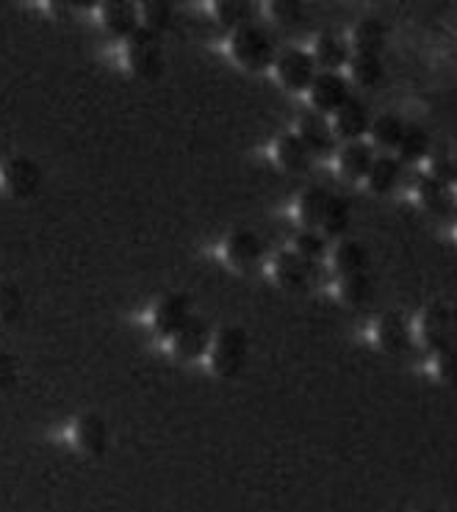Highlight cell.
Returning a JSON list of instances; mask_svg holds the SVG:
<instances>
[{
    "label": "cell",
    "instance_id": "6da1fadb",
    "mask_svg": "<svg viewBox=\"0 0 457 512\" xmlns=\"http://www.w3.org/2000/svg\"><path fill=\"white\" fill-rule=\"evenodd\" d=\"M247 358H250V335L244 327L230 324L214 333V341L208 349V366L217 377L230 380V377L241 374L247 366Z\"/></svg>",
    "mask_w": 457,
    "mask_h": 512
},
{
    "label": "cell",
    "instance_id": "7a4b0ae2",
    "mask_svg": "<svg viewBox=\"0 0 457 512\" xmlns=\"http://www.w3.org/2000/svg\"><path fill=\"white\" fill-rule=\"evenodd\" d=\"M230 56L236 59L239 67L250 72H264L275 67L277 50L272 36L266 34V28L255 23H247L236 28L230 34Z\"/></svg>",
    "mask_w": 457,
    "mask_h": 512
},
{
    "label": "cell",
    "instance_id": "3957f363",
    "mask_svg": "<svg viewBox=\"0 0 457 512\" xmlns=\"http://www.w3.org/2000/svg\"><path fill=\"white\" fill-rule=\"evenodd\" d=\"M125 67L136 75V78H145V81H156L164 72V50L158 42L156 34H150L145 28H139L131 39H125Z\"/></svg>",
    "mask_w": 457,
    "mask_h": 512
},
{
    "label": "cell",
    "instance_id": "277c9868",
    "mask_svg": "<svg viewBox=\"0 0 457 512\" xmlns=\"http://www.w3.org/2000/svg\"><path fill=\"white\" fill-rule=\"evenodd\" d=\"M413 333L430 355H438L444 349L455 346V333H452V313L449 302H433L421 310V316L413 324Z\"/></svg>",
    "mask_w": 457,
    "mask_h": 512
},
{
    "label": "cell",
    "instance_id": "5b68a950",
    "mask_svg": "<svg viewBox=\"0 0 457 512\" xmlns=\"http://www.w3.org/2000/svg\"><path fill=\"white\" fill-rule=\"evenodd\" d=\"M70 443L75 452H81L84 457H106L111 449V429L106 424V418L97 413H81L70 424Z\"/></svg>",
    "mask_w": 457,
    "mask_h": 512
},
{
    "label": "cell",
    "instance_id": "8992f818",
    "mask_svg": "<svg viewBox=\"0 0 457 512\" xmlns=\"http://www.w3.org/2000/svg\"><path fill=\"white\" fill-rule=\"evenodd\" d=\"M42 167L28 155H12L3 167H0V183L3 189L12 194L14 200H31L42 189Z\"/></svg>",
    "mask_w": 457,
    "mask_h": 512
},
{
    "label": "cell",
    "instance_id": "52a82bcc",
    "mask_svg": "<svg viewBox=\"0 0 457 512\" xmlns=\"http://www.w3.org/2000/svg\"><path fill=\"white\" fill-rule=\"evenodd\" d=\"M374 344L380 346L385 355H408L416 344L413 322L402 310H388L374 324Z\"/></svg>",
    "mask_w": 457,
    "mask_h": 512
},
{
    "label": "cell",
    "instance_id": "ba28073f",
    "mask_svg": "<svg viewBox=\"0 0 457 512\" xmlns=\"http://www.w3.org/2000/svg\"><path fill=\"white\" fill-rule=\"evenodd\" d=\"M308 97L316 114L333 117L338 108H344L352 100V86L341 72H316Z\"/></svg>",
    "mask_w": 457,
    "mask_h": 512
},
{
    "label": "cell",
    "instance_id": "9c48e42d",
    "mask_svg": "<svg viewBox=\"0 0 457 512\" xmlns=\"http://www.w3.org/2000/svg\"><path fill=\"white\" fill-rule=\"evenodd\" d=\"M275 75L277 84L289 92H308L316 78V61H313L311 50L291 48L286 53H280L275 59Z\"/></svg>",
    "mask_w": 457,
    "mask_h": 512
},
{
    "label": "cell",
    "instance_id": "30bf717a",
    "mask_svg": "<svg viewBox=\"0 0 457 512\" xmlns=\"http://www.w3.org/2000/svg\"><path fill=\"white\" fill-rule=\"evenodd\" d=\"M211 341H214V333L205 319L200 316H192L189 322L183 324V330L169 338V349L172 355L181 360H200L208 358V349H211Z\"/></svg>",
    "mask_w": 457,
    "mask_h": 512
},
{
    "label": "cell",
    "instance_id": "8fae6325",
    "mask_svg": "<svg viewBox=\"0 0 457 512\" xmlns=\"http://www.w3.org/2000/svg\"><path fill=\"white\" fill-rule=\"evenodd\" d=\"M294 133L300 136V142L308 147L313 158H327L336 150V133H333L330 117H325V114H316V111L302 114Z\"/></svg>",
    "mask_w": 457,
    "mask_h": 512
},
{
    "label": "cell",
    "instance_id": "7c38bea8",
    "mask_svg": "<svg viewBox=\"0 0 457 512\" xmlns=\"http://www.w3.org/2000/svg\"><path fill=\"white\" fill-rule=\"evenodd\" d=\"M272 277L286 291H308L313 283V263L300 258L294 250L277 252L272 258Z\"/></svg>",
    "mask_w": 457,
    "mask_h": 512
},
{
    "label": "cell",
    "instance_id": "4fadbf2b",
    "mask_svg": "<svg viewBox=\"0 0 457 512\" xmlns=\"http://www.w3.org/2000/svg\"><path fill=\"white\" fill-rule=\"evenodd\" d=\"M261 258H264V241L258 239V233H253V230L241 227L225 239V261L236 272H253Z\"/></svg>",
    "mask_w": 457,
    "mask_h": 512
},
{
    "label": "cell",
    "instance_id": "5bb4252c",
    "mask_svg": "<svg viewBox=\"0 0 457 512\" xmlns=\"http://www.w3.org/2000/svg\"><path fill=\"white\" fill-rule=\"evenodd\" d=\"M192 299L175 291V294H167L156 302L153 308V327H156L158 335L164 338H172V335L183 330V324L192 319Z\"/></svg>",
    "mask_w": 457,
    "mask_h": 512
},
{
    "label": "cell",
    "instance_id": "9a60e30c",
    "mask_svg": "<svg viewBox=\"0 0 457 512\" xmlns=\"http://www.w3.org/2000/svg\"><path fill=\"white\" fill-rule=\"evenodd\" d=\"M416 200L424 211H430L433 216H446L455 214L457 208V197H455V186H446L441 180H433L430 175L421 172L416 178Z\"/></svg>",
    "mask_w": 457,
    "mask_h": 512
},
{
    "label": "cell",
    "instance_id": "2e32d148",
    "mask_svg": "<svg viewBox=\"0 0 457 512\" xmlns=\"http://www.w3.org/2000/svg\"><path fill=\"white\" fill-rule=\"evenodd\" d=\"M330 125H333L336 139H341V142H361L363 136L369 133V128H372V114H369V108L363 106L361 100L352 97L347 106L338 108L336 114L330 117Z\"/></svg>",
    "mask_w": 457,
    "mask_h": 512
},
{
    "label": "cell",
    "instance_id": "e0dca14e",
    "mask_svg": "<svg viewBox=\"0 0 457 512\" xmlns=\"http://www.w3.org/2000/svg\"><path fill=\"white\" fill-rule=\"evenodd\" d=\"M100 25L106 28V34L114 36V39H131L139 28H142V20H139V6L133 3H125V0H111V3H103L100 6Z\"/></svg>",
    "mask_w": 457,
    "mask_h": 512
},
{
    "label": "cell",
    "instance_id": "ac0fdd59",
    "mask_svg": "<svg viewBox=\"0 0 457 512\" xmlns=\"http://www.w3.org/2000/svg\"><path fill=\"white\" fill-rule=\"evenodd\" d=\"M311 56L316 61V67H322L325 72H338L341 67H347L352 59V45L336 31H325L313 39Z\"/></svg>",
    "mask_w": 457,
    "mask_h": 512
},
{
    "label": "cell",
    "instance_id": "d6986e66",
    "mask_svg": "<svg viewBox=\"0 0 457 512\" xmlns=\"http://www.w3.org/2000/svg\"><path fill=\"white\" fill-rule=\"evenodd\" d=\"M374 158V147L369 142H344V147L336 153V167L338 175L344 180H366L369 175V169H372Z\"/></svg>",
    "mask_w": 457,
    "mask_h": 512
},
{
    "label": "cell",
    "instance_id": "ffe728a7",
    "mask_svg": "<svg viewBox=\"0 0 457 512\" xmlns=\"http://www.w3.org/2000/svg\"><path fill=\"white\" fill-rule=\"evenodd\" d=\"M327 261H330V269H333L336 277H349V274L369 272L372 255H369V247H366L363 241L347 239L330 250V258H327Z\"/></svg>",
    "mask_w": 457,
    "mask_h": 512
},
{
    "label": "cell",
    "instance_id": "44dd1931",
    "mask_svg": "<svg viewBox=\"0 0 457 512\" xmlns=\"http://www.w3.org/2000/svg\"><path fill=\"white\" fill-rule=\"evenodd\" d=\"M272 153H275L277 167L289 172V175H305L311 169L313 155L308 153V147L300 142L297 133H280Z\"/></svg>",
    "mask_w": 457,
    "mask_h": 512
},
{
    "label": "cell",
    "instance_id": "7402d4cb",
    "mask_svg": "<svg viewBox=\"0 0 457 512\" xmlns=\"http://www.w3.org/2000/svg\"><path fill=\"white\" fill-rule=\"evenodd\" d=\"M385 42H388V25L380 17H363V20L355 23L352 34H349L352 53H374V56H380Z\"/></svg>",
    "mask_w": 457,
    "mask_h": 512
},
{
    "label": "cell",
    "instance_id": "603a6c76",
    "mask_svg": "<svg viewBox=\"0 0 457 512\" xmlns=\"http://www.w3.org/2000/svg\"><path fill=\"white\" fill-rule=\"evenodd\" d=\"M399 178H402V164H399L397 155L383 153L374 158L372 169H369V175H366V189L372 191V194H388V191L397 189Z\"/></svg>",
    "mask_w": 457,
    "mask_h": 512
},
{
    "label": "cell",
    "instance_id": "cb8c5ba5",
    "mask_svg": "<svg viewBox=\"0 0 457 512\" xmlns=\"http://www.w3.org/2000/svg\"><path fill=\"white\" fill-rule=\"evenodd\" d=\"M330 197L333 194L322 186H311V189L302 191L300 200H297V219H300L302 230H319L322 227Z\"/></svg>",
    "mask_w": 457,
    "mask_h": 512
},
{
    "label": "cell",
    "instance_id": "d4e9b609",
    "mask_svg": "<svg viewBox=\"0 0 457 512\" xmlns=\"http://www.w3.org/2000/svg\"><path fill=\"white\" fill-rule=\"evenodd\" d=\"M336 297L341 299L347 308H363V305H369L374 297L372 274L361 272V274H349V277H338Z\"/></svg>",
    "mask_w": 457,
    "mask_h": 512
},
{
    "label": "cell",
    "instance_id": "484cf974",
    "mask_svg": "<svg viewBox=\"0 0 457 512\" xmlns=\"http://www.w3.org/2000/svg\"><path fill=\"white\" fill-rule=\"evenodd\" d=\"M408 131V122L402 120L399 114L388 111V114H380L377 120H372V147H380V150H397L402 136Z\"/></svg>",
    "mask_w": 457,
    "mask_h": 512
},
{
    "label": "cell",
    "instance_id": "4316f807",
    "mask_svg": "<svg viewBox=\"0 0 457 512\" xmlns=\"http://www.w3.org/2000/svg\"><path fill=\"white\" fill-rule=\"evenodd\" d=\"M430 153H433L430 133L419 128V125H408V131H405V136H402V142L397 147L399 164H421V161H427Z\"/></svg>",
    "mask_w": 457,
    "mask_h": 512
},
{
    "label": "cell",
    "instance_id": "83f0119b",
    "mask_svg": "<svg viewBox=\"0 0 457 512\" xmlns=\"http://www.w3.org/2000/svg\"><path fill=\"white\" fill-rule=\"evenodd\" d=\"M349 225H352V205H349L344 197L333 194L330 203H327L325 219H322L319 233H322L325 239H341L349 230Z\"/></svg>",
    "mask_w": 457,
    "mask_h": 512
},
{
    "label": "cell",
    "instance_id": "f1b7e54d",
    "mask_svg": "<svg viewBox=\"0 0 457 512\" xmlns=\"http://www.w3.org/2000/svg\"><path fill=\"white\" fill-rule=\"evenodd\" d=\"M349 78L358 86H377L383 81V59L374 53H352L349 59Z\"/></svg>",
    "mask_w": 457,
    "mask_h": 512
},
{
    "label": "cell",
    "instance_id": "f546056e",
    "mask_svg": "<svg viewBox=\"0 0 457 512\" xmlns=\"http://www.w3.org/2000/svg\"><path fill=\"white\" fill-rule=\"evenodd\" d=\"M424 164H427L424 175H430L433 180H441L446 186H455L457 183V153H452V150L438 147V150L427 155Z\"/></svg>",
    "mask_w": 457,
    "mask_h": 512
},
{
    "label": "cell",
    "instance_id": "4dcf8cb0",
    "mask_svg": "<svg viewBox=\"0 0 457 512\" xmlns=\"http://www.w3.org/2000/svg\"><path fill=\"white\" fill-rule=\"evenodd\" d=\"M172 17H175V9H172V3H167V0H147V3H139V20H142V28L150 31V34H158V31L169 28Z\"/></svg>",
    "mask_w": 457,
    "mask_h": 512
},
{
    "label": "cell",
    "instance_id": "1f68e13d",
    "mask_svg": "<svg viewBox=\"0 0 457 512\" xmlns=\"http://www.w3.org/2000/svg\"><path fill=\"white\" fill-rule=\"evenodd\" d=\"M294 252L305 258L308 263H322L330 258V247H327V239L319 233V230H302L297 233V239H294Z\"/></svg>",
    "mask_w": 457,
    "mask_h": 512
},
{
    "label": "cell",
    "instance_id": "d6a6232c",
    "mask_svg": "<svg viewBox=\"0 0 457 512\" xmlns=\"http://www.w3.org/2000/svg\"><path fill=\"white\" fill-rule=\"evenodd\" d=\"M25 313V294L14 283H0V322L17 324Z\"/></svg>",
    "mask_w": 457,
    "mask_h": 512
},
{
    "label": "cell",
    "instance_id": "836d02e7",
    "mask_svg": "<svg viewBox=\"0 0 457 512\" xmlns=\"http://www.w3.org/2000/svg\"><path fill=\"white\" fill-rule=\"evenodd\" d=\"M214 14L225 28H241V25L253 23V6L250 3H239V0H219L214 3Z\"/></svg>",
    "mask_w": 457,
    "mask_h": 512
},
{
    "label": "cell",
    "instance_id": "e575fe53",
    "mask_svg": "<svg viewBox=\"0 0 457 512\" xmlns=\"http://www.w3.org/2000/svg\"><path fill=\"white\" fill-rule=\"evenodd\" d=\"M266 17L275 25H280V28H291V25L302 23L305 9H302V3H297V0H275V3L266 6Z\"/></svg>",
    "mask_w": 457,
    "mask_h": 512
},
{
    "label": "cell",
    "instance_id": "d590c367",
    "mask_svg": "<svg viewBox=\"0 0 457 512\" xmlns=\"http://www.w3.org/2000/svg\"><path fill=\"white\" fill-rule=\"evenodd\" d=\"M433 374L441 382L457 385V346H452V349H444V352L433 355Z\"/></svg>",
    "mask_w": 457,
    "mask_h": 512
},
{
    "label": "cell",
    "instance_id": "8d00e7d4",
    "mask_svg": "<svg viewBox=\"0 0 457 512\" xmlns=\"http://www.w3.org/2000/svg\"><path fill=\"white\" fill-rule=\"evenodd\" d=\"M20 382V360L12 352H0V393L14 391Z\"/></svg>",
    "mask_w": 457,
    "mask_h": 512
},
{
    "label": "cell",
    "instance_id": "74e56055",
    "mask_svg": "<svg viewBox=\"0 0 457 512\" xmlns=\"http://www.w3.org/2000/svg\"><path fill=\"white\" fill-rule=\"evenodd\" d=\"M449 313H452V333H455V346H457V299L449 302Z\"/></svg>",
    "mask_w": 457,
    "mask_h": 512
},
{
    "label": "cell",
    "instance_id": "f35d334b",
    "mask_svg": "<svg viewBox=\"0 0 457 512\" xmlns=\"http://www.w3.org/2000/svg\"><path fill=\"white\" fill-rule=\"evenodd\" d=\"M416 512H441V510H435V507H424V510H416Z\"/></svg>",
    "mask_w": 457,
    "mask_h": 512
},
{
    "label": "cell",
    "instance_id": "ab89813d",
    "mask_svg": "<svg viewBox=\"0 0 457 512\" xmlns=\"http://www.w3.org/2000/svg\"><path fill=\"white\" fill-rule=\"evenodd\" d=\"M455 197H457V183H455Z\"/></svg>",
    "mask_w": 457,
    "mask_h": 512
},
{
    "label": "cell",
    "instance_id": "60d3db41",
    "mask_svg": "<svg viewBox=\"0 0 457 512\" xmlns=\"http://www.w3.org/2000/svg\"><path fill=\"white\" fill-rule=\"evenodd\" d=\"M449 512H457V510H449Z\"/></svg>",
    "mask_w": 457,
    "mask_h": 512
}]
</instances>
